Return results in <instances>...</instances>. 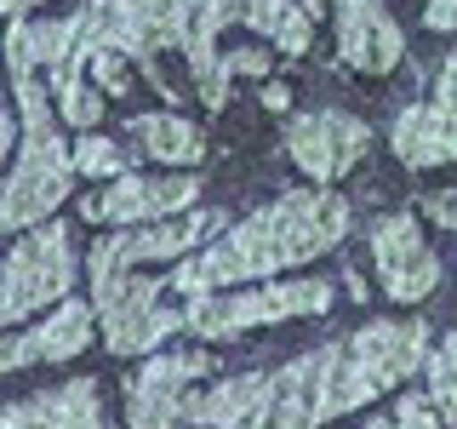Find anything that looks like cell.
I'll list each match as a JSON object with an SVG mask.
<instances>
[{
  "mask_svg": "<svg viewBox=\"0 0 457 429\" xmlns=\"http://www.w3.org/2000/svg\"><path fill=\"white\" fill-rule=\"evenodd\" d=\"M349 343H354V355H361L366 378L378 383V395H383V390H395L400 378H411V372L423 366L428 326L423 321H371L361 332H349Z\"/></svg>",
  "mask_w": 457,
  "mask_h": 429,
  "instance_id": "cell-13",
  "label": "cell"
},
{
  "mask_svg": "<svg viewBox=\"0 0 457 429\" xmlns=\"http://www.w3.org/2000/svg\"><path fill=\"white\" fill-rule=\"evenodd\" d=\"M189 200H200V178H137V172H120V178L109 183L104 195L80 200L86 223H154V218H178V212H189Z\"/></svg>",
  "mask_w": 457,
  "mask_h": 429,
  "instance_id": "cell-9",
  "label": "cell"
},
{
  "mask_svg": "<svg viewBox=\"0 0 457 429\" xmlns=\"http://www.w3.org/2000/svg\"><path fill=\"white\" fill-rule=\"evenodd\" d=\"M212 229H218V212H178V218H161V223H132V229H120V235H109V240L92 247V275L183 257V252H195Z\"/></svg>",
  "mask_w": 457,
  "mask_h": 429,
  "instance_id": "cell-8",
  "label": "cell"
},
{
  "mask_svg": "<svg viewBox=\"0 0 457 429\" xmlns=\"http://www.w3.org/2000/svg\"><path fill=\"white\" fill-rule=\"evenodd\" d=\"M395 155L411 172L446 166L452 155H457V114L452 109H435V104L400 109V121H395Z\"/></svg>",
  "mask_w": 457,
  "mask_h": 429,
  "instance_id": "cell-15",
  "label": "cell"
},
{
  "mask_svg": "<svg viewBox=\"0 0 457 429\" xmlns=\"http://www.w3.org/2000/svg\"><path fill=\"white\" fill-rule=\"evenodd\" d=\"M366 143H371L366 121H354L349 109H314V114H292V121H286V155H292L320 189L361 166Z\"/></svg>",
  "mask_w": 457,
  "mask_h": 429,
  "instance_id": "cell-6",
  "label": "cell"
},
{
  "mask_svg": "<svg viewBox=\"0 0 457 429\" xmlns=\"http://www.w3.org/2000/svg\"><path fill=\"white\" fill-rule=\"evenodd\" d=\"M423 206H428V218H435L440 229H457V195H452V189H435Z\"/></svg>",
  "mask_w": 457,
  "mask_h": 429,
  "instance_id": "cell-23",
  "label": "cell"
},
{
  "mask_svg": "<svg viewBox=\"0 0 457 429\" xmlns=\"http://www.w3.org/2000/svg\"><path fill=\"white\" fill-rule=\"evenodd\" d=\"M75 281V252H69L63 223H35L18 247L0 257V326L23 321V315L57 304Z\"/></svg>",
  "mask_w": 457,
  "mask_h": 429,
  "instance_id": "cell-5",
  "label": "cell"
},
{
  "mask_svg": "<svg viewBox=\"0 0 457 429\" xmlns=\"http://www.w3.org/2000/svg\"><path fill=\"white\" fill-rule=\"evenodd\" d=\"M92 343V304L80 298H63L40 326H29L18 338H0V372H18V366H40V361H69Z\"/></svg>",
  "mask_w": 457,
  "mask_h": 429,
  "instance_id": "cell-12",
  "label": "cell"
},
{
  "mask_svg": "<svg viewBox=\"0 0 457 429\" xmlns=\"http://www.w3.org/2000/svg\"><path fill=\"white\" fill-rule=\"evenodd\" d=\"M132 138L143 143V155H154L166 166H195L206 155L200 126L183 121V114H132Z\"/></svg>",
  "mask_w": 457,
  "mask_h": 429,
  "instance_id": "cell-17",
  "label": "cell"
},
{
  "mask_svg": "<svg viewBox=\"0 0 457 429\" xmlns=\"http://www.w3.org/2000/svg\"><path fill=\"white\" fill-rule=\"evenodd\" d=\"M366 429H395V418H371V424H366Z\"/></svg>",
  "mask_w": 457,
  "mask_h": 429,
  "instance_id": "cell-28",
  "label": "cell"
},
{
  "mask_svg": "<svg viewBox=\"0 0 457 429\" xmlns=\"http://www.w3.org/2000/svg\"><path fill=\"white\" fill-rule=\"evenodd\" d=\"M12 138H18V126H12V109H6V97H0V161H6Z\"/></svg>",
  "mask_w": 457,
  "mask_h": 429,
  "instance_id": "cell-25",
  "label": "cell"
},
{
  "mask_svg": "<svg viewBox=\"0 0 457 429\" xmlns=\"http://www.w3.org/2000/svg\"><path fill=\"white\" fill-rule=\"evenodd\" d=\"M6 69H12L18 109H23V149H18L12 178L0 183V235L46 223L57 212V200H69V183H75V161H69V143L57 138V121H52L40 75L18 52H6Z\"/></svg>",
  "mask_w": 457,
  "mask_h": 429,
  "instance_id": "cell-2",
  "label": "cell"
},
{
  "mask_svg": "<svg viewBox=\"0 0 457 429\" xmlns=\"http://www.w3.org/2000/svg\"><path fill=\"white\" fill-rule=\"evenodd\" d=\"M228 23H246L257 35H269L280 52H309L314 29H309V12L297 0H228Z\"/></svg>",
  "mask_w": 457,
  "mask_h": 429,
  "instance_id": "cell-16",
  "label": "cell"
},
{
  "mask_svg": "<svg viewBox=\"0 0 457 429\" xmlns=\"http://www.w3.org/2000/svg\"><path fill=\"white\" fill-rule=\"evenodd\" d=\"M326 309H332V286L326 281H280V286H263V292H200L183 309V326L200 338H235L246 326L326 315Z\"/></svg>",
  "mask_w": 457,
  "mask_h": 429,
  "instance_id": "cell-4",
  "label": "cell"
},
{
  "mask_svg": "<svg viewBox=\"0 0 457 429\" xmlns=\"http://www.w3.org/2000/svg\"><path fill=\"white\" fill-rule=\"evenodd\" d=\"M332 12H337V52H343L349 69H361V75H389L400 63L406 35L395 29L383 0H332Z\"/></svg>",
  "mask_w": 457,
  "mask_h": 429,
  "instance_id": "cell-11",
  "label": "cell"
},
{
  "mask_svg": "<svg viewBox=\"0 0 457 429\" xmlns=\"http://www.w3.org/2000/svg\"><path fill=\"white\" fill-rule=\"evenodd\" d=\"M223 69H228V75H269V69H275V57L257 52V46H240V52L223 57Z\"/></svg>",
  "mask_w": 457,
  "mask_h": 429,
  "instance_id": "cell-22",
  "label": "cell"
},
{
  "mask_svg": "<svg viewBox=\"0 0 457 429\" xmlns=\"http://www.w3.org/2000/svg\"><path fill=\"white\" fill-rule=\"evenodd\" d=\"M292 104V92H286V86H263V109H286Z\"/></svg>",
  "mask_w": 457,
  "mask_h": 429,
  "instance_id": "cell-27",
  "label": "cell"
},
{
  "mask_svg": "<svg viewBox=\"0 0 457 429\" xmlns=\"http://www.w3.org/2000/svg\"><path fill=\"white\" fill-rule=\"evenodd\" d=\"M423 361H428V395L423 400L435 407L440 424H452L457 418V343L446 338L435 355H423Z\"/></svg>",
  "mask_w": 457,
  "mask_h": 429,
  "instance_id": "cell-19",
  "label": "cell"
},
{
  "mask_svg": "<svg viewBox=\"0 0 457 429\" xmlns=\"http://www.w3.org/2000/svg\"><path fill=\"white\" fill-rule=\"evenodd\" d=\"M371 264H378V281L395 304H423L440 286V257L423 240L411 212H395V218L371 223Z\"/></svg>",
  "mask_w": 457,
  "mask_h": 429,
  "instance_id": "cell-7",
  "label": "cell"
},
{
  "mask_svg": "<svg viewBox=\"0 0 457 429\" xmlns=\"http://www.w3.org/2000/svg\"><path fill=\"white\" fill-rule=\"evenodd\" d=\"M35 6H46V0H0V18H29Z\"/></svg>",
  "mask_w": 457,
  "mask_h": 429,
  "instance_id": "cell-26",
  "label": "cell"
},
{
  "mask_svg": "<svg viewBox=\"0 0 457 429\" xmlns=\"http://www.w3.org/2000/svg\"><path fill=\"white\" fill-rule=\"evenodd\" d=\"M423 6H428V12H423V23H428V29H440V35H446V29L457 23V0H423Z\"/></svg>",
  "mask_w": 457,
  "mask_h": 429,
  "instance_id": "cell-24",
  "label": "cell"
},
{
  "mask_svg": "<svg viewBox=\"0 0 457 429\" xmlns=\"http://www.w3.org/2000/svg\"><path fill=\"white\" fill-rule=\"evenodd\" d=\"M52 97H57V114H63L69 126H80V132H92V126L104 121V92H97V86L86 80L80 69L57 75V80H52Z\"/></svg>",
  "mask_w": 457,
  "mask_h": 429,
  "instance_id": "cell-18",
  "label": "cell"
},
{
  "mask_svg": "<svg viewBox=\"0 0 457 429\" xmlns=\"http://www.w3.org/2000/svg\"><path fill=\"white\" fill-rule=\"evenodd\" d=\"M218 366L206 349H178V355H154L137 378H126V424L132 429H178V400L195 378Z\"/></svg>",
  "mask_w": 457,
  "mask_h": 429,
  "instance_id": "cell-10",
  "label": "cell"
},
{
  "mask_svg": "<svg viewBox=\"0 0 457 429\" xmlns=\"http://www.w3.org/2000/svg\"><path fill=\"white\" fill-rule=\"evenodd\" d=\"M349 229V200L332 189H292L269 206H257L252 218H240L218 247L195 252L178 264L171 292H228L240 281H263L280 269H297L326 247H337Z\"/></svg>",
  "mask_w": 457,
  "mask_h": 429,
  "instance_id": "cell-1",
  "label": "cell"
},
{
  "mask_svg": "<svg viewBox=\"0 0 457 429\" xmlns=\"http://www.w3.org/2000/svg\"><path fill=\"white\" fill-rule=\"evenodd\" d=\"M0 429H104V407H97L92 378H69L46 395L12 400L0 412Z\"/></svg>",
  "mask_w": 457,
  "mask_h": 429,
  "instance_id": "cell-14",
  "label": "cell"
},
{
  "mask_svg": "<svg viewBox=\"0 0 457 429\" xmlns=\"http://www.w3.org/2000/svg\"><path fill=\"white\" fill-rule=\"evenodd\" d=\"M161 281H143L137 269H109L92 275V315L104 326V343L114 355H143L161 338L183 332V309L166 304Z\"/></svg>",
  "mask_w": 457,
  "mask_h": 429,
  "instance_id": "cell-3",
  "label": "cell"
},
{
  "mask_svg": "<svg viewBox=\"0 0 457 429\" xmlns=\"http://www.w3.org/2000/svg\"><path fill=\"white\" fill-rule=\"evenodd\" d=\"M395 429H446V424L435 418V407H428L423 395H406V400L395 407Z\"/></svg>",
  "mask_w": 457,
  "mask_h": 429,
  "instance_id": "cell-21",
  "label": "cell"
},
{
  "mask_svg": "<svg viewBox=\"0 0 457 429\" xmlns=\"http://www.w3.org/2000/svg\"><path fill=\"white\" fill-rule=\"evenodd\" d=\"M69 161H75V172H86V178H120V172H126V149L109 143V138L86 132L75 149H69Z\"/></svg>",
  "mask_w": 457,
  "mask_h": 429,
  "instance_id": "cell-20",
  "label": "cell"
}]
</instances>
